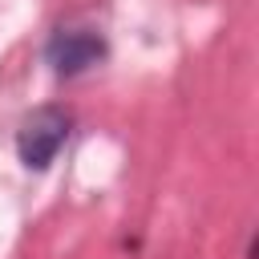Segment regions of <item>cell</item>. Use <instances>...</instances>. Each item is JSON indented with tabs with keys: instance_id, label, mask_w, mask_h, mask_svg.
<instances>
[{
	"instance_id": "cell-1",
	"label": "cell",
	"mask_w": 259,
	"mask_h": 259,
	"mask_svg": "<svg viewBox=\"0 0 259 259\" xmlns=\"http://www.w3.org/2000/svg\"><path fill=\"white\" fill-rule=\"evenodd\" d=\"M65 138H69V117H65L57 105H40L36 113L24 117V125H20V134H16L20 162L32 166V170H45V166L57 158V150L65 146Z\"/></svg>"
},
{
	"instance_id": "cell-2",
	"label": "cell",
	"mask_w": 259,
	"mask_h": 259,
	"mask_svg": "<svg viewBox=\"0 0 259 259\" xmlns=\"http://www.w3.org/2000/svg\"><path fill=\"white\" fill-rule=\"evenodd\" d=\"M101 53H105V45H101L93 32H85V28L57 32V36H53V45H49V61H53V69H57L61 77H73V73H81V69L97 65V61H101Z\"/></svg>"
}]
</instances>
